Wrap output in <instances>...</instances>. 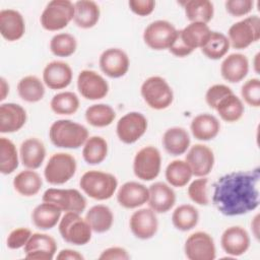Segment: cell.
Segmentation results:
<instances>
[{"instance_id":"obj_1","label":"cell","mask_w":260,"mask_h":260,"mask_svg":"<svg viewBox=\"0 0 260 260\" xmlns=\"http://www.w3.org/2000/svg\"><path fill=\"white\" fill-rule=\"evenodd\" d=\"M260 171H238L225 174L213 184L212 203L226 216L246 214L259 205Z\"/></svg>"},{"instance_id":"obj_2","label":"cell","mask_w":260,"mask_h":260,"mask_svg":"<svg viewBox=\"0 0 260 260\" xmlns=\"http://www.w3.org/2000/svg\"><path fill=\"white\" fill-rule=\"evenodd\" d=\"M49 137L56 147L76 149L85 143L88 138V131L79 123L61 119L51 125Z\"/></svg>"},{"instance_id":"obj_3","label":"cell","mask_w":260,"mask_h":260,"mask_svg":"<svg viewBox=\"0 0 260 260\" xmlns=\"http://www.w3.org/2000/svg\"><path fill=\"white\" fill-rule=\"evenodd\" d=\"M79 186L90 198L107 200L114 195L118 187V181L116 177L110 173L92 170L82 175Z\"/></svg>"},{"instance_id":"obj_4","label":"cell","mask_w":260,"mask_h":260,"mask_svg":"<svg viewBox=\"0 0 260 260\" xmlns=\"http://www.w3.org/2000/svg\"><path fill=\"white\" fill-rule=\"evenodd\" d=\"M59 233L62 239L72 245L82 246L91 239V228L79 213L66 212L59 222Z\"/></svg>"},{"instance_id":"obj_5","label":"cell","mask_w":260,"mask_h":260,"mask_svg":"<svg viewBox=\"0 0 260 260\" xmlns=\"http://www.w3.org/2000/svg\"><path fill=\"white\" fill-rule=\"evenodd\" d=\"M140 91L144 102L153 110L167 109L174 100L172 87L160 76L148 77L142 83Z\"/></svg>"},{"instance_id":"obj_6","label":"cell","mask_w":260,"mask_h":260,"mask_svg":"<svg viewBox=\"0 0 260 260\" xmlns=\"http://www.w3.org/2000/svg\"><path fill=\"white\" fill-rule=\"evenodd\" d=\"M74 18V4L69 0L50 1L42 12V26L50 31L63 29Z\"/></svg>"},{"instance_id":"obj_7","label":"cell","mask_w":260,"mask_h":260,"mask_svg":"<svg viewBox=\"0 0 260 260\" xmlns=\"http://www.w3.org/2000/svg\"><path fill=\"white\" fill-rule=\"evenodd\" d=\"M75 158L66 152H58L51 155L45 170L46 181L51 185H62L68 182L76 172Z\"/></svg>"},{"instance_id":"obj_8","label":"cell","mask_w":260,"mask_h":260,"mask_svg":"<svg viewBox=\"0 0 260 260\" xmlns=\"http://www.w3.org/2000/svg\"><path fill=\"white\" fill-rule=\"evenodd\" d=\"M230 45L238 50L246 49L260 38V19L252 15L234 23L228 31Z\"/></svg>"},{"instance_id":"obj_9","label":"cell","mask_w":260,"mask_h":260,"mask_svg":"<svg viewBox=\"0 0 260 260\" xmlns=\"http://www.w3.org/2000/svg\"><path fill=\"white\" fill-rule=\"evenodd\" d=\"M44 202L58 206L62 211L82 213L86 207L84 196L76 189H57L49 188L43 194Z\"/></svg>"},{"instance_id":"obj_10","label":"cell","mask_w":260,"mask_h":260,"mask_svg":"<svg viewBox=\"0 0 260 260\" xmlns=\"http://www.w3.org/2000/svg\"><path fill=\"white\" fill-rule=\"evenodd\" d=\"M161 155L159 150L151 145L137 151L133 160L134 175L143 181L154 180L160 171Z\"/></svg>"},{"instance_id":"obj_11","label":"cell","mask_w":260,"mask_h":260,"mask_svg":"<svg viewBox=\"0 0 260 260\" xmlns=\"http://www.w3.org/2000/svg\"><path fill=\"white\" fill-rule=\"evenodd\" d=\"M177 35L176 27L167 20L150 22L143 32L144 43L152 50L169 49Z\"/></svg>"},{"instance_id":"obj_12","label":"cell","mask_w":260,"mask_h":260,"mask_svg":"<svg viewBox=\"0 0 260 260\" xmlns=\"http://www.w3.org/2000/svg\"><path fill=\"white\" fill-rule=\"evenodd\" d=\"M147 129V120L139 112H130L119 119L116 126L117 136L123 143L132 144L140 139Z\"/></svg>"},{"instance_id":"obj_13","label":"cell","mask_w":260,"mask_h":260,"mask_svg":"<svg viewBox=\"0 0 260 260\" xmlns=\"http://www.w3.org/2000/svg\"><path fill=\"white\" fill-rule=\"evenodd\" d=\"M185 255L190 260H213L216 249L212 237L205 232L190 235L184 246Z\"/></svg>"},{"instance_id":"obj_14","label":"cell","mask_w":260,"mask_h":260,"mask_svg":"<svg viewBox=\"0 0 260 260\" xmlns=\"http://www.w3.org/2000/svg\"><path fill=\"white\" fill-rule=\"evenodd\" d=\"M79 93L86 100L96 101L104 99L109 92V84L106 79L93 70H82L77 77Z\"/></svg>"},{"instance_id":"obj_15","label":"cell","mask_w":260,"mask_h":260,"mask_svg":"<svg viewBox=\"0 0 260 260\" xmlns=\"http://www.w3.org/2000/svg\"><path fill=\"white\" fill-rule=\"evenodd\" d=\"M101 70L111 78L124 76L129 69L130 61L128 55L119 48H110L100 56Z\"/></svg>"},{"instance_id":"obj_16","label":"cell","mask_w":260,"mask_h":260,"mask_svg":"<svg viewBox=\"0 0 260 260\" xmlns=\"http://www.w3.org/2000/svg\"><path fill=\"white\" fill-rule=\"evenodd\" d=\"M25 258L29 260H52L57 251L55 239L47 234L35 233L23 247Z\"/></svg>"},{"instance_id":"obj_17","label":"cell","mask_w":260,"mask_h":260,"mask_svg":"<svg viewBox=\"0 0 260 260\" xmlns=\"http://www.w3.org/2000/svg\"><path fill=\"white\" fill-rule=\"evenodd\" d=\"M129 225L132 234L136 238L148 240L156 234L158 221L155 212L151 208H141L132 213Z\"/></svg>"},{"instance_id":"obj_18","label":"cell","mask_w":260,"mask_h":260,"mask_svg":"<svg viewBox=\"0 0 260 260\" xmlns=\"http://www.w3.org/2000/svg\"><path fill=\"white\" fill-rule=\"evenodd\" d=\"M186 161L194 176L205 177L214 166V154L207 145L195 144L187 152Z\"/></svg>"},{"instance_id":"obj_19","label":"cell","mask_w":260,"mask_h":260,"mask_svg":"<svg viewBox=\"0 0 260 260\" xmlns=\"http://www.w3.org/2000/svg\"><path fill=\"white\" fill-rule=\"evenodd\" d=\"M220 245L223 251L234 257L241 256L250 247V237L248 232L239 225L225 229L220 238Z\"/></svg>"},{"instance_id":"obj_20","label":"cell","mask_w":260,"mask_h":260,"mask_svg":"<svg viewBox=\"0 0 260 260\" xmlns=\"http://www.w3.org/2000/svg\"><path fill=\"white\" fill-rule=\"evenodd\" d=\"M149 191L141 183L130 181L124 183L117 193L119 204L127 209H133L142 206L148 201Z\"/></svg>"},{"instance_id":"obj_21","label":"cell","mask_w":260,"mask_h":260,"mask_svg":"<svg viewBox=\"0 0 260 260\" xmlns=\"http://www.w3.org/2000/svg\"><path fill=\"white\" fill-rule=\"evenodd\" d=\"M71 67L62 61H52L43 71V81L51 89H62L72 81Z\"/></svg>"},{"instance_id":"obj_22","label":"cell","mask_w":260,"mask_h":260,"mask_svg":"<svg viewBox=\"0 0 260 260\" xmlns=\"http://www.w3.org/2000/svg\"><path fill=\"white\" fill-rule=\"evenodd\" d=\"M148 205L156 213L169 211L176 203V194L174 190L164 182H155L148 188Z\"/></svg>"},{"instance_id":"obj_23","label":"cell","mask_w":260,"mask_h":260,"mask_svg":"<svg viewBox=\"0 0 260 260\" xmlns=\"http://www.w3.org/2000/svg\"><path fill=\"white\" fill-rule=\"evenodd\" d=\"M0 32L9 42L21 39L25 32V23L21 13L14 9H2L0 11Z\"/></svg>"},{"instance_id":"obj_24","label":"cell","mask_w":260,"mask_h":260,"mask_svg":"<svg viewBox=\"0 0 260 260\" xmlns=\"http://www.w3.org/2000/svg\"><path fill=\"white\" fill-rule=\"evenodd\" d=\"M26 122L25 110L17 104L6 103L0 106V132L13 133L23 127Z\"/></svg>"},{"instance_id":"obj_25","label":"cell","mask_w":260,"mask_h":260,"mask_svg":"<svg viewBox=\"0 0 260 260\" xmlns=\"http://www.w3.org/2000/svg\"><path fill=\"white\" fill-rule=\"evenodd\" d=\"M249 71V61L247 57L240 53L230 54L220 65V73L224 80L237 83L243 80Z\"/></svg>"},{"instance_id":"obj_26","label":"cell","mask_w":260,"mask_h":260,"mask_svg":"<svg viewBox=\"0 0 260 260\" xmlns=\"http://www.w3.org/2000/svg\"><path fill=\"white\" fill-rule=\"evenodd\" d=\"M19 155L22 165L28 170L39 169L46 156V147L44 143L36 138L25 139L19 148Z\"/></svg>"},{"instance_id":"obj_27","label":"cell","mask_w":260,"mask_h":260,"mask_svg":"<svg viewBox=\"0 0 260 260\" xmlns=\"http://www.w3.org/2000/svg\"><path fill=\"white\" fill-rule=\"evenodd\" d=\"M190 129L196 139L208 141L216 137L220 130V124L213 115L204 113L193 118Z\"/></svg>"},{"instance_id":"obj_28","label":"cell","mask_w":260,"mask_h":260,"mask_svg":"<svg viewBox=\"0 0 260 260\" xmlns=\"http://www.w3.org/2000/svg\"><path fill=\"white\" fill-rule=\"evenodd\" d=\"M100 7L91 0H79L74 3V22L80 28H91L100 19Z\"/></svg>"},{"instance_id":"obj_29","label":"cell","mask_w":260,"mask_h":260,"mask_svg":"<svg viewBox=\"0 0 260 260\" xmlns=\"http://www.w3.org/2000/svg\"><path fill=\"white\" fill-rule=\"evenodd\" d=\"M162 145L168 153L181 155L189 148L190 136L186 129L182 127H172L164 133Z\"/></svg>"},{"instance_id":"obj_30","label":"cell","mask_w":260,"mask_h":260,"mask_svg":"<svg viewBox=\"0 0 260 260\" xmlns=\"http://www.w3.org/2000/svg\"><path fill=\"white\" fill-rule=\"evenodd\" d=\"M61 212L58 206L43 201L32 210L31 221L40 230H51L60 220Z\"/></svg>"},{"instance_id":"obj_31","label":"cell","mask_w":260,"mask_h":260,"mask_svg":"<svg viewBox=\"0 0 260 260\" xmlns=\"http://www.w3.org/2000/svg\"><path fill=\"white\" fill-rule=\"evenodd\" d=\"M211 30L208 25L203 22H191L186 27L179 30L182 41L192 52L195 49L202 48Z\"/></svg>"},{"instance_id":"obj_32","label":"cell","mask_w":260,"mask_h":260,"mask_svg":"<svg viewBox=\"0 0 260 260\" xmlns=\"http://www.w3.org/2000/svg\"><path fill=\"white\" fill-rule=\"evenodd\" d=\"M85 220L93 232L102 234L112 228L114 215L110 207L104 204H98L88 209L85 214Z\"/></svg>"},{"instance_id":"obj_33","label":"cell","mask_w":260,"mask_h":260,"mask_svg":"<svg viewBox=\"0 0 260 260\" xmlns=\"http://www.w3.org/2000/svg\"><path fill=\"white\" fill-rule=\"evenodd\" d=\"M43 185L40 175L34 170H25L18 173L13 179L14 190L25 197H31L39 193Z\"/></svg>"},{"instance_id":"obj_34","label":"cell","mask_w":260,"mask_h":260,"mask_svg":"<svg viewBox=\"0 0 260 260\" xmlns=\"http://www.w3.org/2000/svg\"><path fill=\"white\" fill-rule=\"evenodd\" d=\"M215 111L223 121L233 123L242 118L245 108L242 100L233 92L219 101Z\"/></svg>"},{"instance_id":"obj_35","label":"cell","mask_w":260,"mask_h":260,"mask_svg":"<svg viewBox=\"0 0 260 260\" xmlns=\"http://www.w3.org/2000/svg\"><path fill=\"white\" fill-rule=\"evenodd\" d=\"M187 19L191 22H209L214 13L213 4L209 0H189L183 3Z\"/></svg>"},{"instance_id":"obj_36","label":"cell","mask_w":260,"mask_h":260,"mask_svg":"<svg viewBox=\"0 0 260 260\" xmlns=\"http://www.w3.org/2000/svg\"><path fill=\"white\" fill-rule=\"evenodd\" d=\"M17 92L21 100L27 103L40 102L45 95V86L35 75L22 77L17 83Z\"/></svg>"},{"instance_id":"obj_37","label":"cell","mask_w":260,"mask_h":260,"mask_svg":"<svg viewBox=\"0 0 260 260\" xmlns=\"http://www.w3.org/2000/svg\"><path fill=\"white\" fill-rule=\"evenodd\" d=\"M108 154V143L102 136H91L87 138L82 149L83 159L88 165L101 164Z\"/></svg>"},{"instance_id":"obj_38","label":"cell","mask_w":260,"mask_h":260,"mask_svg":"<svg viewBox=\"0 0 260 260\" xmlns=\"http://www.w3.org/2000/svg\"><path fill=\"white\" fill-rule=\"evenodd\" d=\"M198 220V210L191 204H182L178 206L172 214V222L174 226L182 232H187L195 228Z\"/></svg>"},{"instance_id":"obj_39","label":"cell","mask_w":260,"mask_h":260,"mask_svg":"<svg viewBox=\"0 0 260 260\" xmlns=\"http://www.w3.org/2000/svg\"><path fill=\"white\" fill-rule=\"evenodd\" d=\"M230 46V41L225 35L219 31H211L201 51L207 58L218 60L229 52Z\"/></svg>"},{"instance_id":"obj_40","label":"cell","mask_w":260,"mask_h":260,"mask_svg":"<svg viewBox=\"0 0 260 260\" xmlns=\"http://www.w3.org/2000/svg\"><path fill=\"white\" fill-rule=\"evenodd\" d=\"M192 176L191 168L186 160L175 159L166 169V179L173 187H184L189 183Z\"/></svg>"},{"instance_id":"obj_41","label":"cell","mask_w":260,"mask_h":260,"mask_svg":"<svg viewBox=\"0 0 260 260\" xmlns=\"http://www.w3.org/2000/svg\"><path fill=\"white\" fill-rule=\"evenodd\" d=\"M116 118L114 109L106 104H94L85 111V119L93 127H106L113 123Z\"/></svg>"},{"instance_id":"obj_42","label":"cell","mask_w":260,"mask_h":260,"mask_svg":"<svg viewBox=\"0 0 260 260\" xmlns=\"http://www.w3.org/2000/svg\"><path fill=\"white\" fill-rule=\"evenodd\" d=\"M18 153L14 143L6 138H0V172L3 175L13 173L18 167Z\"/></svg>"},{"instance_id":"obj_43","label":"cell","mask_w":260,"mask_h":260,"mask_svg":"<svg viewBox=\"0 0 260 260\" xmlns=\"http://www.w3.org/2000/svg\"><path fill=\"white\" fill-rule=\"evenodd\" d=\"M50 107L57 115H73L79 108V99L72 91H62L52 98Z\"/></svg>"},{"instance_id":"obj_44","label":"cell","mask_w":260,"mask_h":260,"mask_svg":"<svg viewBox=\"0 0 260 260\" xmlns=\"http://www.w3.org/2000/svg\"><path fill=\"white\" fill-rule=\"evenodd\" d=\"M77 48L76 39L66 32L55 35L50 42V50L57 57H69Z\"/></svg>"},{"instance_id":"obj_45","label":"cell","mask_w":260,"mask_h":260,"mask_svg":"<svg viewBox=\"0 0 260 260\" xmlns=\"http://www.w3.org/2000/svg\"><path fill=\"white\" fill-rule=\"evenodd\" d=\"M207 178L199 177V179H195L188 187V195L190 199L198 205L205 206L209 203L207 196Z\"/></svg>"},{"instance_id":"obj_46","label":"cell","mask_w":260,"mask_h":260,"mask_svg":"<svg viewBox=\"0 0 260 260\" xmlns=\"http://www.w3.org/2000/svg\"><path fill=\"white\" fill-rule=\"evenodd\" d=\"M243 100L251 107L258 108L260 106V80L251 78L247 80L241 88Z\"/></svg>"},{"instance_id":"obj_47","label":"cell","mask_w":260,"mask_h":260,"mask_svg":"<svg viewBox=\"0 0 260 260\" xmlns=\"http://www.w3.org/2000/svg\"><path fill=\"white\" fill-rule=\"evenodd\" d=\"M31 231L26 228H18L13 230L7 237L6 245L9 249H20L26 245L31 237Z\"/></svg>"},{"instance_id":"obj_48","label":"cell","mask_w":260,"mask_h":260,"mask_svg":"<svg viewBox=\"0 0 260 260\" xmlns=\"http://www.w3.org/2000/svg\"><path fill=\"white\" fill-rule=\"evenodd\" d=\"M233 93V90L224 84H214L210 86L205 94V101L209 108L215 110L217 104L225 95Z\"/></svg>"},{"instance_id":"obj_49","label":"cell","mask_w":260,"mask_h":260,"mask_svg":"<svg viewBox=\"0 0 260 260\" xmlns=\"http://www.w3.org/2000/svg\"><path fill=\"white\" fill-rule=\"evenodd\" d=\"M254 5L253 0H228L224 3L228 13L235 17L244 16L251 12Z\"/></svg>"},{"instance_id":"obj_50","label":"cell","mask_w":260,"mask_h":260,"mask_svg":"<svg viewBox=\"0 0 260 260\" xmlns=\"http://www.w3.org/2000/svg\"><path fill=\"white\" fill-rule=\"evenodd\" d=\"M128 5L132 12L139 16L149 15L155 7V2L153 0H130Z\"/></svg>"},{"instance_id":"obj_51","label":"cell","mask_w":260,"mask_h":260,"mask_svg":"<svg viewBox=\"0 0 260 260\" xmlns=\"http://www.w3.org/2000/svg\"><path fill=\"white\" fill-rule=\"evenodd\" d=\"M99 259L101 260H128L130 255L127 250L122 247H110L102 252Z\"/></svg>"},{"instance_id":"obj_52","label":"cell","mask_w":260,"mask_h":260,"mask_svg":"<svg viewBox=\"0 0 260 260\" xmlns=\"http://www.w3.org/2000/svg\"><path fill=\"white\" fill-rule=\"evenodd\" d=\"M169 51L176 57H186L192 53V51L189 50L186 47V45L184 44V42L182 41L179 30H177L176 38H175L174 42L172 43L171 47L169 48Z\"/></svg>"},{"instance_id":"obj_53","label":"cell","mask_w":260,"mask_h":260,"mask_svg":"<svg viewBox=\"0 0 260 260\" xmlns=\"http://www.w3.org/2000/svg\"><path fill=\"white\" fill-rule=\"evenodd\" d=\"M58 260H83L84 257L75 250L71 249H63L57 255Z\"/></svg>"},{"instance_id":"obj_54","label":"cell","mask_w":260,"mask_h":260,"mask_svg":"<svg viewBox=\"0 0 260 260\" xmlns=\"http://www.w3.org/2000/svg\"><path fill=\"white\" fill-rule=\"evenodd\" d=\"M0 81H1V96H0V100L3 101L9 92V85L6 82L5 78H3V77H1Z\"/></svg>"}]
</instances>
